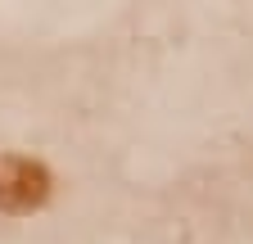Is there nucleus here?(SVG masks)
Here are the masks:
<instances>
[{"label": "nucleus", "instance_id": "nucleus-1", "mask_svg": "<svg viewBox=\"0 0 253 244\" xmlns=\"http://www.w3.org/2000/svg\"><path fill=\"white\" fill-rule=\"evenodd\" d=\"M45 172L32 163V159H0V208L23 212V208H37L45 199Z\"/></svg>", "mask_w": 253, "mask_h": 244}]
</instances>
